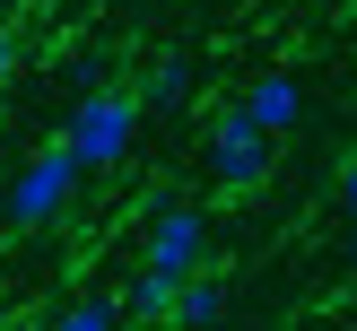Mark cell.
I'll return each instance as SVG.
<instances>
[{"instance_id": "obj_11", "label": "cell", "mask_w": 357, "mask_h": 331, "mask_svg": "<svg viewBox=\"0 0 357 331\" xmlns=\"http://www.w3.org/2000/svg\"><path fill=\"white\" fill-rule=\"evenodd\" d=\"M340 209H349V218H357V157H349V166H340Z\"/></svg>"}, {"instance_id": "obj_9", "label": "cell", "mask_w": 357, "mask_h": 331, "mask_svg": "<svg viewBox=\"0 0 357 331\" xmlns=\"http://www.w3.org/2000/svg\"><path fill=\"white\" fill-rule=\"evenodd\" d=\"M44 331H122V305L114 296H79V305H61Z\"/></svg>"}, {"instance_id": "obj_1", "label": "cell", "mask_w": 357, "mask_h": 331, "mask_svg": "<svg viewBox=\"0 0 357 331\" xmlns=\"http://www.w3.org/2000/svg\"><path fill=\"white\" fill-rule=\"evenodd\" d=\"M139 122H149V114H139L131 87H79L61 148H70V166H79V174H105V166H122V157H131Z\"/></svg>"}, {"instance_id": "obj_4", "label": "cell", "mask_w": 357, "mask_h": 331, "mask_svg": "<svg viewBox=\"0 0 357 331\" xmlns=\"http://www.w3.org/2000/svg\"><path fill=\"white\" fill-rule=\"evenodd\" d=\"M201 157H209V183H218V192H253V183H271V157H279V139H261L253 122H244L236 105H227V114L209 122Z\"/></svg>"}, {"instance_id": "obj_8", "label": "cell", "mask_w": 357, "mask_h": 331, "mask_svg": "<svg viewBox=\"0 0 357 331\" xmlns=\"http://www.w3.org/2000/svg\"><path fill=\"white\" fill-rule=\"evenodd\" d=\"M131 96H139V114H149V105H183V96H192V61H174V52L149 61V79H139Z\"/></svg>"}, {"instance_id": "obj_7", "label": "cell", "mask_w": 357, "mask_h": 331, "mask_svg": "<svg viewBox=\"0 0 357 331\" xmlns=\"http://www.w3.org/2000/svg\"><path fill=\"white\" fill-rule=\"evenodd\" d=\"M174 296H183V288H166V279L131 270V288H122L114 305H122V323H174Z\"/></svg>"}, {"instance_id": "obj_3", "label": "cell", "mask_w": 357, "mask_h": 331, "mask_svg": "<svg viewBox=\"0 0 357 331\" xmlns=\"http://www.w3.org/2000/svg\"><path fill=\"white\" fill-rule=\"evenodd\" d=\"M70 192H79V166H70V148L52 139V148H35L26 166L9 174V201L0 209H9V226H52L70 209Z\"/></svg>"}, {"instance_id": "obj_10", "label": "cell", "mask_w": 357, "mask_h": 331, "mask_svg": "<svg viewBox=\"0 0 357 331\" xmlns=\"http://www.w3.org/2000/svg\"><path fill=\"white\" fill-rule=\"evenodd\" d=\"M9 79H17V44H9V26H0V96H9Z\"/></svg>"}, {"instance_id": "obj_12", "label": "cell", "mask_w": 357, "mask_h": 331, "mask_svg": "<svg viewBox=\"0 0 357 331\" xmlns=\"http://www.w3.org/2000/svg\"><path fill=\"white\" fill-rule=\"evenodd\" d=\"M0 331H35V323H0Z\"/></svg>"}, {"instance_id": "obj_2", "label": "cell", "mask_w": 357, "mask_h": 331, "mask_svg": "<svg viewBox=\"0 0 357 331\" xmlns=\"http://www.w3.org/2000/svg\"><path fill=\"white\" fill-rule=\"evenodd\" d=\"M139 270L149 279H166V288H183V279H201L209 270V218L192 201H166L149 218V244H139Z\"/></svg>"}, {"instance_id": "obj_5", "label": "cell", "mask_w": 357, "mask_h": 331, "mask_svg": "<svg viewBox=\"0 0 357 331\" xmlns=\"http://www.w3.org/2000/svg\"><path fill=\"white\" fill-rule=\"evenodd\" d=\"M236 114L253 122L261 139H279V131H288L296 114H305V87H296L288 70H261V79H253V87H244V96H236Z\"/></svg>"}, {"instance_id": "obj_6", "label": "cell", "mask_w": 357, "mask_h": 331, "mask_svg": "<svg viewBox=\"0 0 357 331\" xmlns=\"http://www.w3.org/2000/svg\"><path fill=\"white\" fill-rule=\"evenodd\" d=\"M227 323V279H183V296H174V331H218Z\"/></svg>"}, {"instance_id": "obj_13", "label": "cell", "mask_w": 357, "mask_h": 331, "mask_svg": "<svg viewBox=\"0 0 357 331\" xmlns=\"http://www.w3.org/2000/svg\"><path fill=\"white\" fill-rule=\"evenodd\" d=\"M349 261H357V236H349Z\"/></svg>"}]
</instances>
